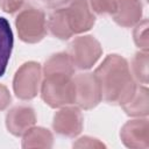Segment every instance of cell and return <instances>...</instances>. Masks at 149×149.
Here are the masks:
<instances>
[{
    "label": "cell",
    "mask_w": 149,
    "mask_h": 149,
    "mask_svg": "<svg viewBox=\"0 0 149 149\" xmlns=\"http://www.w3.org/2000/svg\"><path fill=\"white\" fill-rule=\"evenodd\" d=\"M17 30L23 41L36 42L44 34V16L43 13L35 8H28L22 12L16 20Z\"/></svg>",
    "instance_id": "cell-1"
},
{
    "label": "cell",
    "mask_w": 149,
    "mask_h": 149,
    "mask_svg": "<svg viewBox=\"0 0 149 149\" xmlns=\"http://www.w3.org/2000/svg\"><path fill=\"white\" fill-rule=\"evenodd\" d=\"M66 26L70 33H80L83 30L90 29L94 22V17L90 14L87 3L85 0L76 1L70 8L63 9Z\"/></svg>",
    "instance_id": "cell-2"
},
{
    "label": "cell",
    "mask_w": 149,
    "mask_h": 149,
    "mask_svg": "<svg viewBox=\"0 0 149 149\" xmlns=\"http://www.w3.org/2000/svg\"><path fill=\"white\" fill-rule=\"evenodd\" d=\"M72 59L80 69L90 68L99 57L100 48L95 40L87 37L78 38L71 45Z\"/></svg>",
    "instance_id": "cell-3"
},
{
    "label": "cell",
    "mask_w": 149,
    "mask_h": 149,
    "mask_svg": "<svg viewBox=\"0 0 149 149\" xmlns=\"http://www.w3.org/2000/svg\"><path fill=\"white\" fill-rule=\"evenodd\" d=\"M38 74H40L38 64L35 63L24 64V66H22L21 70L17 71L16 73L15 84H14L16 95L22 99H27V83L36 84L40 77Z\"/></svg>",
    "instance_id": "cell-4"
},
{
    "label": "cell",
    "mask_w": 149,
    "mask_h": 149,
    "mask_svg": "<svg viewBox=\"0 0 149 149\" xmlns=\"http://www.w3.org/2000/svg\"><path fill=\"white\" fill-rule=\"evenodd\" d=\"M13 49V33L8 21L0 17V77L5 73Z\"/></svg>",
    "instance_id": "cell-5"
},
{
    "label": "cell",
    "mask_w": 149,
    "mask_h": 149,
    "mask_svg": "<svg viewBox=\"0 0 149 149\" xmlns=\"http://www.w3.org/2000/svg\"><path fill=\"white\" fill-rule=\"evenodd\" d=\"M92 3L94 5L95 10L99 13H113L116 10V6L113 0H92Z\"/></svg>",
    "instance_id": "cell-6"
},
{
    "label": "cell",
    "mask_w": 149,
    "mask_h": 149,
    "mask_svg": "<svg viewBox=\"0 0 149 149\" xmlns=\"http://www.w3.org/2000/svg\"><path fill=\"white\" fill-rule=\"evenodd\" d=\"M9 99H10V97H8L6 88L0 86V108H3L7 105V101Z\"/></svg>",
    "instance_id": "cell-7"
}]
</instances>
